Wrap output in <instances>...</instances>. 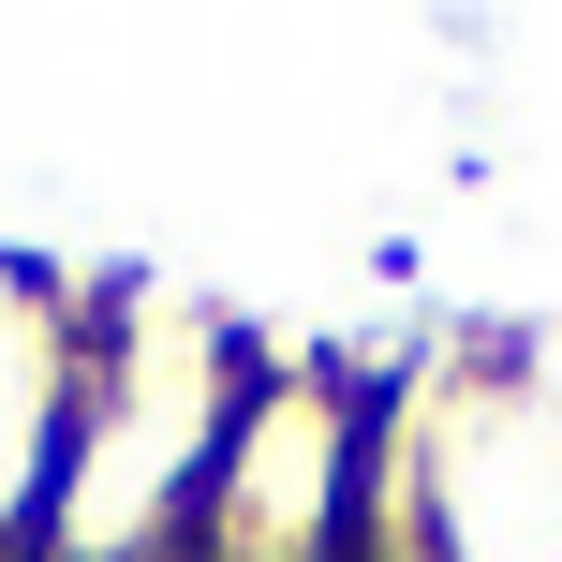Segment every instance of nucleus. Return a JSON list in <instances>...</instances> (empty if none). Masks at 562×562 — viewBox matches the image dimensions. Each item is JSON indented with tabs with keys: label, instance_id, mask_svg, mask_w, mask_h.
<instances>
[{
	"label": "nucleus",
	"instance_id": "obj_3",
	"mask_svg": "<svg viewBox=\"0 0 562 562\" xmlns=\"http://www.w3.org/2000/svg\"><path fill=\"white\" fill-rule=\"evenodd\" d=\"M75 385H89V296L45 267H0V562L45 548L59 459H75Z\"/></svg>",
	"mask_w": 562,
	"mask_h": 562
},
{
	"label": "nucleus",
	"instance_id": "obj_1",
	"mask_svg": "<svg viewBox=\"0 0 562 562\" xmlns=\"http://www.w3.org/2000/svg\"><path fill=\"white\" fill-rule=\"evenodd\" d=\"M252 400V340L193 296H89L75 459L45 504V562H193V504Z\"/></svg>",
	"mask_w": 562,
	"mask_h": 562
},
{
	"label": "nucleus",
	"instance_id": "obj_2",
	"mask_svg": "<svg viewBox=\"0 0 562 562\" xmlns=\"http://www.w3.org/2000/svg\"><path fill=\"white\" fill-rule=\"evenodd\" d=\"M356 474H370V400L340 370H252L223 474L193 504V562H356Z\"/></svg>",
	"mask_w": 562,
	"mask_h": 562
}]
</instances>
